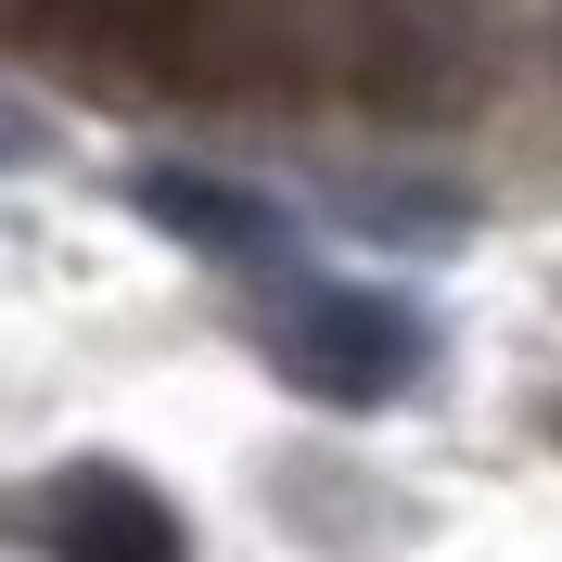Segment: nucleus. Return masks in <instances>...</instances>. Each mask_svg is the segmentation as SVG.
<instances>
[{
	"mask_svg": "<svg viewBox=\"0 0 562 562\" xmlns=\"http://www.w3.org/2000/svg\"><path fill=\"white\" fill-rule=\"evenodd\" d=\"M269 52L294 90L358 115H460L473 103V38L448 0H269Z\"/></svg>",
	"mask_w": 562,
	"mask_h": 562,
	"instance_id": "nucleus-1",
	"label": "nucleus"
},
{
	"mask_svg": "<svg viewBox=\"0 0 562 562\" xmlns=\"http://www.w3.org/2000/svg\"><path fill=\"white\" fill-rule=\"evenodd\" d=\"M13 38L38 65H90V77L167 90L205 52V0H13Z\"/></svg>",
	"mask_w": 562,
	"mask_h": 562,
	"instance_id": "nucleus-3",
	"label": "nucleus"
},
{
	"mask_svg": "<svg viewBox=\"0 0 562 562\" xmlns=\"http://www.w3.org/2000/svg\"><path fill=\"white\" fill-rule=\"evenodd\" d=\"M38 537H52V562H179V512L115 460H77L38 498Z\"/></svg>",
	"mask_w": 562,
	"mask_h": 562,
	"instance_id": "nucleus-4",
	"label": "nucleus"
},
{
	"mask_svg": "<svg viewBox=\"0 0 562 562\" xmlns=\"http://www.w3.org/2000/svg\"><path fill=\"white\" fill-rule=\"evenodd\" d=\"M269 358L319 409H384V396L422 384V358H435V319L371 294V281H294L269 307Z\"/></svg>",
	"mask_w": 562,
	"mask_h": 562,
	"instance_id": "nucleus-2",
	"label": "nucleus"
},
{
	"mask_svg": "<svg viewBox=\"0 0 562 562\" xmlns=\"http://www.w3.org/2000/svg\"><path fill=\"white\" fill-rule=\"evenodd\" d=\"M140 217L179 231L192 256H217V269H281V256H294V231H281L269 192H231V179H192V167H154V179H140Z\"/></svg>",
	"mask_w": 562,
	"mask_h": 562,
	"instance_id": "nucleus-5",
	"label": "nucleus"
}]
</instances>
